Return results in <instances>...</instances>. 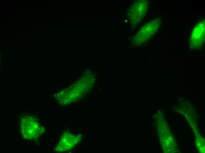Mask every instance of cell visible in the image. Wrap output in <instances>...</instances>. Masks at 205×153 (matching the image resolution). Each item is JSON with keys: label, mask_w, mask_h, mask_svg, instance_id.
I'll return each mask as SVG.
<instances>
[{"label": "cell", "mask_w": 205, "mask_h": 153, "mask_svg": "<svg viewBox=\"0 0 205 153\" xmlns=\"http://www.w3.org/2000/svg\"><path fill=\"white\" fill-rule=\"evenodd\" d=\"M205 40V20L200 22L192 32L190 40V46L192 49L201 48Z\"/></svg>", "instance_id": "cell-3"}, {"label": "cell", "mask_w": 205, "mask_h": 153, "mask_svg": "<svg viewBox=\"0 0 205 153\" xmlns=\"http://www.w3.org/2000/svg\"><path fill=\"white\" fill-rule=\"evenodd\" d=\"M149 6L148 0H138L135 1L130 7L127 13V17L131 25L138 24L146 14Z\"/></svg>", "instance_id": "cell-1"}, {"label": "cell", "mask_w": 205, "mask_h": 153, "mask_svg": "<svg viewBox=\"0 0 205 153\" xmlns=\"http://www.w3.org/2000/svg\"><path fill=\"white\" fill-rule=\"evenodd\" d=\"M24 119L21 126L23 136L27 139L35 138L39 134V131H40L38 122L31 117Z\"/></svg>", "instance_id": "cell-4"}, {"label": "cell", "mask_w": 205, "mask_h": 153, "mask_svg": "<svg viewBox=\"0 0 205 153\" xmlns=\"http://www.w3.org/2000/svg\"><path fill=\"white\" fill-rule=\"evenodd\" d=\"M161 21L159 18L156 19L146 24L135 36L134 41L142 44L149 39L158 29Z\"/></svg>", "instance_id": "cell-2"}]
</instances>
